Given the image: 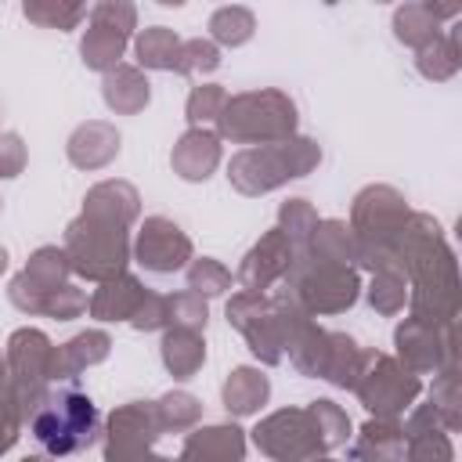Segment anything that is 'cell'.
Masks as SVG:
<instances>
[{
  "label": "cell",
  "mask_w": 462,
  "mask_h": 462,
  "mask_svg": "<svg viewBox=\"0 0 462 462\" xmlns=\"http://www.w3.org/2000/svg\"><path fill=\"white\" fill-rule=\"evenodd\" d=\"M393 256H397V271L408 282L411 318L437 328L455 325L462 310V285H458V260L444 238V227L430 213H408Z\"/></svg>",
  "instance_id": "obj_1"
},
{
  "label": "cell",
  "mask_w": 462,
  "mask_h": 462,
  "mask_svg": "<svg viewBox=\"0 0 462 462\" xmlns=\"http://www.w3.org/2000/svg\"><path fill=\"white\" fill-rule=\"evenodd\" d=\"M346 437L350 415L328 397H318L303 408H278L253 430V444L274 462H318L332 448L346 444Z\"/></svg>",
  "instance_id": "obj_2"
},
{
  "label": "cell",
  "mask_w": 462,
  "mask_h": 462,
  "mask_svg": "<svg viewBox=\"0 0 462 462\" xmlns=\"http://www.w3.org/2000/svg\"><path fill=\"white\" fill-rule=\"evenodd\" d=\"M408 202L397 188L390 184H368L354 195V206H350V235H354V245H357V256H354V267H365V271H397V256H393V245H397V235L408 220Z\"/></svg>",
  "instance_id": "obj_3"
},
{
  "label": "cell",
  "mask_w": 462,
  "mask_h": 462,
  "mask_svg": "<svg viewBox=\"0 0 462 462\" xmlns=\"http://www.w3.org/2000/svg\"><path fill=\"white\" fill-rule=\"evenodd\" d=\"M321 162V144L314 137H289V141H274V144H256V148H242L231 155L227 162V180L238 195H267L289 180H300L307 173H314Z\"/></svg>",
  "instance_id": "obj_4"
},
{
  "label": "cell",
  "mask_w": 462,
  "mask_h": 462,
  "mask_svg": "<svg viewBox=\"0 0 462 462\" xmlns=\"http://www.w3.org/2000/svg\"><path fill=\"white\" fill-rule=\"evenodd\" d=\"M296 101L285 90L260 87V90H242L227 94L220 116H217V137L231 144H274L296 137Z\"/></svg>",
  "instance_id": "obj_5"
},
{
  "label": "cell",
  "mask_w": 462,
  "mask_h": 462,
  "mask_svg": "<svg viewBox=\"0 0 462 462\" xmlns=\"http://www.w3.org/2000/svg\"><path fill=\"white\" fill-rule=\"evenodd\" d=\"M29 433L51 458H65L87 451L97 440L101 419L94 401L83 390H76V383H54L36 415L29 419Z\"/></svg>",
  "instance_id": "obj_6"
},
{
  "label": "cell",
  "mask_w": 462,
  "mask_h": 462,
  "mask_svg": "<svg viewBox=\"0 0 462 462\" xmlns=\"http://www.w3.org/2000/svg\"><path fill=\"white\" fill-rule=\"evenodd\" d=\"M72 274L87 278V282H112L119 274H126L130 263V227L97 220L79 213L69 227H65V242H61Z\"/></svg>",
  "instance_id": "obj_7"
},
{
  "label": "cell",
  "mask_w": 462,
  "mask_h": 462,
  "mask_svg": "<svg viewBox=\"0 0 462 462\" xmlns=\"http://www.w3.org/2000/svg\"><path fill=\"white\" fill-rule=\"evenodd\" d=\"M285 292L314 318V314H343L357 303L361 296V278L357 267L350 263H332V260H318L310 253L296 256L289 274L282 278Z\"/></svg>",
  "instance_id": "obj_8"
},
{
  "label": "cell",
  "mask_w": 462,
  "mask_h": 462,
  "mask_svg": "<svg viewBox=\"0 0 462 462\" xmlns=\"http://www.w3.org/2000/svg\"><path fill=\"white\" fill-rule=\"evenodd\" d=\"M227 325L238 328L260 365L285 361V296L278 292H245L238 289L227 307Z\"/></svg>",
  "instance_id": "obj_9"
},
{
  "label": "cell",
  "mask_w": 462,
  "mask_h": 462,
  "mask_svg": "<svg viewBox=\"0 0 462 462\" xmlns=\"http://www.w3.org/2000/svg\"><path fill=\"white\" fill-rule=\"evenodd\" d=\"M51 357H54V343L47 339V332L40 328H14L7 336L4 346V361L11 372V386H14V401H18V415L22 422H29L36 415V408L43 404L51 383Z\"/></svg>",
  "instance_id": "obj_10"
},
{
  "label": "cell",
  "mask_w": 462,
  "mask_h": 462,
  "mask_svg": "<svg viewBox=\"0 0 462 462\" xmlns=\"http://www.w3.org/2000/svg\"><path fill=\"white\" fill-rule=\"evenodd\" d=\"M354 393L372 419H397L401 422V415L415 408V397L422 393V379L411 375L408 368H401L397 357H390L383 350H368L365 368L354 383Z\"/></svg>",
  "instance_id": "obj_11"
},
{
  "label": "cell",
  "mask_w": 462,
  "mask_h": 462,
  "mask_svg": "<svg viewBox=\"0 0 462 462\" xmlns=\"http://www.w3.org/2000/svg\"><path fill=\"white\" fill-rule=\"evenodd\" d=\"M137 29V7L126 0H101L87 11V29L79 40V58L94 72H112L123 65V51L130 43V32Z\"/></svg>",
  "instance_id": "obj_12"
},
{
  "label": "cell",
  "mask_w": 462,
  "mask_h": 462,
  "mask_svg": "<svg viewBox=\"0 0 462 462\" xmlns=\"http://www.w3.org/2000/svg\"><path fill=\"white\" fill-rule=\"evenodd\" d=\"M393 346H397V365L408 368L411 375H437L444 365L458 361L455 325L437 328V325L415 321L411 314L393 328Z\"/></svg>",
  "instance_id": "obj_13"
},
{
  "label": "cell",
  "mask_w": 462,
  "mask_h": 462,
  "mask_svg": "<svg viewBox=\"0 0 462 462\" xmlns=\"http://www.w3.org/2000/svg\"><path fill=\"white\" fill-rule=\"evenodd\" d=\"M162 437L152 401H126L105 419V462H141Z\"/></svg>",
  "instance_id": "obj_14"
},
{
  "label": "cell",
  "mask_w": 462,
  "mask_h": 462,
  "mask_svg": "<svg viewBox=\"0 0 462 462\" xmlns=\"http://www.w3.org/2000/svg\"><path fill=\"white\" fill-rule=\"evenodd\" d=\"M134 260L152 274H173L191 263V238L170 217H144L134 238Z\"/></svg>",
  "instance_id": "obj_15"
},
{
  "label": "cell",
  "mask_w": 462,
  "mask_h": 462,
  "mask_svg": "<svg viewBox=\"0 0 462 462\" xmlns=\"http://www.w3.org/2000/svg\"><path fill=\"white\" fill-rule=\"evenodd\" d=\"M69 274H72V267H69L65 249H61V245H40V249L29 256V263L11 278V285H7V300H11L14 310H22V314L32 318L40 296H47L51 289L65 285Z\"/></svg>",
  "instance_id": "obj_16"
},
{
  "label": "cell",
  "mask_w": 462,
  "mask_h": 462,
  "mask_svg": "<svg viewBox=\"0 0 462 462\" xmlns=\"http://www.w3.org/2000/svg\"><path fill=\"white\" fill-rule=\"evenodd\" d=\"M292 260H296V253H292L289 238H285L278 227H271V231H263L260 242L242 256V263H238V271H235V282H238L245 292H267L274 282H282V278L289 274Z\"/></svg>",
  "instance_id": "obj_17"
},
{
  "label": "cell",
  "mask_w": 462,
  "mask_h": 462,
  "mask_svg": "<svg viewBox=\"0 0 462 462\" xmlns=\"http://www.w3.org/2000/svg\"><path fill=\"white\" fill-rule=\"evenodd\" d=\"M404 430V455L401 462H455V444L451 433L440 426V415L433 411V404H419L411 408Z\"/></svg>",
  "instance_id": "obj_18"
},
{
  "label": "cell",
  "mask_w": 462,
  "mask_h": 462,
  "mask_svg": "<svg viewBox=\"0 0 462 462\" xmlns=\"http://www.w3.org/2000/svg\"><path fill=\"white\" fill-rule=\"evenodd\" d=\"M220 155H224V152H220L217 130H209V126H188V130L177 137L173 152H170V166H173V173H177L180 180L202 184V180H209L213 170L220 166Z\"/></svg>",
  "instance_id": "obj_19"
},
{
  "label": "cell",
  "mask_w": 462,
  "mask_h": 462,
  "mask_svg": "<svg viewBox=\"0 0 462 462\" xmlns=\"http://www.w3.org/2000/svg\"><path fill=\"white\" fill-rule=\"evenodd\" d=\"M112 354V336L105 328H87L79 336H72L69 343L54 346L51 357V383H76L87 368L101 365Z\"/></svg>",
  "instance_id": "obj_20"
},
{
  "label": "cell",
  "mask_w": 462,
  "mask_h": 462,
  "mask_svg": "<svg viewBox=\"0 0 462 462\" xmlns=\"http://www.w3.org/2000/svg\"><path fill=\"white\" fill-rule=\"evenodd\" d=\"M242 458H245V430H238L235 422L195 426L177 455V462H242Z\"/></svg>",
  "instance_id": "obj_21"
},
{
  "label": "cell",
  "mask_w": 462,
  "mask_h": 462,
  "mask_svg": "<svg viewBox=\"0 0 462 462\" xmlns=\"http://www.w3.org/2000/svg\"><path fill=\"white\" fill-rule=\"evenodd\" d=\"M65 155L76 170H105L119 155V130L105 119H87L69 134Z\"/></svg>",
  "instance_id": "obj_22"
},
{
  "label": "cell",
  "mask_w": 462,
  "mask_h": 462,
  "mask_svg": "<svg viewBox=\"0 0 462 462\" xmlns=\"http://www.w3.org/2000/svg\"><path fill=\"white\" fill-rule=\"evenodd\" d=\"M83 213L119 224V227H130L141 217V195L130 180H101L83 195Z\"/></svg>",
  "instance_id": "obj_23"
},
{
  "label": "cell",
  "mask_w": 462,
  "mask_h": 462,
  "mask_svg": "<svg viewBox=\"0 0 462 462\" xmlns=\"http://www.w3.org/2000/svg\"><path fill=\"white\" fill-rule=\"evenodd\" d=\"M101 97L116 116H137L148 108L152 101V83L137 65H116L112 72H105L101 79Z\"/></svg>",
  "instance_id": "obj_24"
},
{
  "label": "cell",
  "mask_w": 462,
  "mask_h": 462,
  "mask_svg": "<svg viewBox=\"0 0 462 462\" xmlns=\"http://www.w3.org/2000/svg\"><path fill=\"white\" fill-rule=\"evenodd\" d=\"M144 292H148V289L141 285V278L119 274V278L101 282V285L94 289V296L87 300V310H90V318H97V321H130V318L137 314Z\"/></svg>",
  "instance_id": "obj_25"
},
{
  "label": "cell",
  "mask_w": 462,
  "mask_h": 462,
  "mask_svg": "<svg viewBox=\"0 0 462 462\" xmlns=\"http://www.w3.org/2000/svg\"><path fill=\"white\" fill-rule=\"evenodd\" d=\"M267 397H271V379L260 368H253V365L231 368L224 386H220V401H224L227 415H235V419L256 415L267 404Z\"/></svg>",
  "instance_id": "obj_26"
},
{
  "label": "cell",
  "mask_w": 462,
  "mask_h": 462,
  "mask_svg": "<svg viewBox=\"0 0 462 462\" xmlns=\"http://www.w3.org/2000/svg\"><path fill=\"white\" fill-rule=\"evenodd\" d=\"M401 455L404 430L397 419H368L350 444V462H401Z\"/></svg>",
  "instance_id": "obj_27"
},
{
  "label": "cell",
  "mask_w": 462,
  "mask_h": 462,
  "mask_svg": "<svg viewBox=\"0 0 462 462\" xmlns=\"http://www.w3.org/2000/svg\"><path fill=\"white\" fill-rule=\"evenodd\" d=\"M159 357L173 379H191L206 365V339L191 328H166L159 343Z\"/></svg>",
  "instance_id": "obj_28"
},
{
  "label": "cell",
  "mask_w": 462,
  "mask_h": 462,
  "mask_svg": "<svg viewBox=\"0 0 462 462\" xmlns=\"http://www.w3.org/2000/svg\"><path fill=\"white\" fill-rule=\"evenodd\" d=\"M368 346H361L354 336L346 332H328V361H325V383L339 386V390H354L361 368H365Z\"/></svg>",
  "instance_id": "obj_29"
},
{
  "label": "cell",
  "mask_w": 462,
  "mask_h": 462,
  "mask_svg": "<svg viewBox=\"0 0 462 462\" xmlns=\"http://www.w3.org/2000/svg\"><path fill=\"white\" fill-rule=\"evenodd\" d=\"M134 54H137V69H152V72H177V58H180V36L166 25H148L137 32L134 40Z\"/></svg>",
  "instance_id": "obj_30"
},
{
  "label": "cell",
  "mask_w": 462,
  "mask_h": 462,
  "mask_svg": "<svg viewBox=\"0 0 462 462\" xmlns=\"http://www.w3.org/2000/svg\"><path fill=\"white\" fill-rule=\"evenodd\" d=\"M415 69H419V76H426V79H433V83L451 79V76L462 69V40H458V25L444 29L430 47L415 51Z\"/></svg>",
  "instance_id": "obj_31"
},
{
  "label": "cell",
  "mask_w": 462,
  "mask_h": 462,
  "mask_svg": "<svg viewBox=\"0 0 462 462\" xmlns=\"http://www.w3.org/2000/svg\"><path fill=\"white\" fill-rule=\"evenodd\" d=\"M285 354H289V365H292L300 375L321 379V375H325V361H328V332H325L321 325H314V318H310V321L289 339Z\"/></svg>",
  "instance_id": "obj_32"
},
{
  "label": "cell",
  "mask_w": 462,
  "mask_h": 462,
  "mask_svg": "<svg viewBox=\"0 0 462 462\" xmlns=\"http://www.w3.org/2000/svg\"><path fill=\"white\" fill-rule=\"evenodd\" d=\"M393 36H397V43H404V47H411V51H422V47H430L440 32H444V25L430 14V4L422 0V4H401L397 11H393Z\"/></svg>",
  "instance_id": "obj_33"
},
{
  "label": "cell",
  "mask_w": 462,
  "mask_h": 462,
  "mask_svg": "<svg viewBox=\"0 0 462 462\" xmlns=\"http://www.w3.org/2000/svg\"><path fill=\"white\" fill-rule=\"evenodd\" d=\"M307 253H310V256H318V260H332V263H350V267H354L357 245H354L350 224H346V220H336V217L318 220V227H314V238H310ZM300 256H303V253H300Z\"/></svg>",
  "instance_id": "obj_34"
},
{
  "label": "cell",
  "mask_w": 462,
  "mask_h": 462,
  "mask_svg": "<svg viewBox=\"0 0 462 462\" xmlns=\"http://www.w3.org/2000/svg\"><path fill=\"white\" fill-rule=\"evenodd\" d=\"M253 32H256V14L242 4H227L209 14V40L217 47H242L253 40Z\"/></svg>",
  "instance_id": "obj_35"
},
{
  "label": "cell",
  "mask_w": 462,
  "mask_h": 462,
  "mask_svg": "<svg viewBox=\"0 0 462 462\" xmlns=\"http://www.w3.org/2000/svg\"><path fill=\"white\" fill-rule=\"evenodd\" d=\"M152 404H155V419H159L162 433H188L202 419V401L188 390H170Z\"/></svg>",
  "instance_id": "obj_36"
},
{
  "label": "cell",
  "mask_w": 462,
  "mask_h": 462,
  "mask_svg": "<svg viewBox=\"0 0 462 462\" xmlns=\"http://www.w3.org/2000/svg\"><path fill=\"white\" fill-rule=\"evenodd\" d=\"M318 220H321V217H318V209H314L307 199H285V202L278 206V231L289 238V245H292L296 256L307 253Z\"/></svg>",
  "instance_id": "obj_37"
},
{
  "label": "cell",
  "mask_w": 462,
  "mask_h": 462,
  "mask_svg": "<svg viewBox=\"0 0 462 462\" xmlns=\"http://www.w3.org/2000/svg\"><path fill=\"white\" fill-rule=\"evenodd\" d=\"M22 14L43 29H76L87 18V7L76 0H25Z\"/></svg>",
  "instance_id": "obj_38"
},
{
  "label": "cell",
  "mask_w": 462,
  "mask_h": 462,
  "mask_svg": "<svg viewBox=\"0 0 462 462\" xmlns=\"http://www.w3.org/2000/svg\"><path fill=\"white\" fill-rule=\"evenodd\" d=\"M184 271H188V292H195L202 300L224 296L231 289V282H235V274L213 256H191V263Z\"/></svg>",
  "instance_id": "obj_39"
},
{
  "label": "cell",
  "mask_w": 462,
  "mask_h": 462,
  "mask_svg": "<svg viewBox=\"0 0 462 462\" xmlns=\"http://www.w3.org/2000/svg\"><path fill=\"white\" fill-rule=\"evenodd\" d=\"M365 296H368V307H372L375 314L393 318V314H401L404 303H408V282H404L401 271H375Z\"/></svg>",
  "instance_id": "obj_40"
},
{
  "label": "cell",
  "mask_w": 462,
  "mask_h": 462,
  "mask_svg": "<svg viewBox=\"0 0 462 462\" xmlns=\"http://www.w3.org/2000/svg\"><path fill=\"white\" fill-rule=\"evenodd\" d=\"M430 404H433V411L440 415V426H444L448 433H455L458 422H462V415H458V361H455V365H444V368L433 375Z\"/></svg>",
  "instance_id": "obj_41"
},
{
  "label": "cell",
  "mask_w": 462,
  "mask_h": 462,
  "mask_svg": "<svg viewBox=\"0 0 462 462\" xmlns=\"http://www.w3.org/2000/svg\"><path fill=\"white\" fill-rule=\"evenodd\" d=\"M83 310H87V292H83L79 285L65 282V285H58V289H51L47 296H40V303H36L32 318H54V321H72V318H79Z\"/></svg>",
  "instance_id": "obj_42"
},
{
  "label": "cell",
  "mask_w": 462,
  "mask_h": 462,
  "mask_svg": "<svg viewBox=\"0 0 462 462\" xmlns=\"http://www.w3.org/2000/svg\"><path fill=\"white\" fill-rule=\"evenodd\" d=\"M22 415H18V401H14V386H11V372L0 350V455H7L18 437H22Z\"/></svg>",
  "instance_id": "obj_43"
},
{
  "label": "cell",
  "mask_w": 462,
  "mask_h": 462,
  "mask_svg": "<svg viewBox=\"0 0 462 462\" xmlns=\"http://www.w3.org/2000/svg\"><path fill=\"white\" fill-rule=\"evenodd\" d=\"M224 101H227V90L220 83H199V87H191V94L184 101V119L191 126H209V123H217Z\"/></svg>",
  "instance_id": "obj_44"
},
{
  "label": "cell",
  "mask_w": 462,
  "mask_h": 462,
  "mask_svg": "<svg viewBox=\"0 0 462 462\" xmlns=\"http://www.w3.org/2000/svg\"><path fill=\"white\" fill-rule=\"evenodd\" d=\"M220 69V47L213 40H180V58H177V76H209Z\"/></svg>",
  "instance_id": "obj_45"
},
{
  "label": "cell",
  "mask_w": 462,
  "mask_h": 462,
  "mask_svg": "<svg viewBox=\"0 0 462 462\" xmlns=\"http://www.w3.org/2000/svg\"><path fill=\"white\" fill-rule=\"evenodd\" d=\"M166 303H170V325L166 328H191V332H202L206 328L209 307H206L202 296H195V292L184 289V292L166 296Z\"/></svg>",
  "instance_id": "obj_46"
},
{
  "label": "cell",
  "mask_w": 462,
  "mask_h": 462,
  "mask_svg": "<svg viewBox=\"0 0 462 462\" xmlns=\"http://www.w3.org/2000/svg\"><path fill=\"white\" fill-rule=\"evenodd\" d=\"M130 325L137 328V332H166V325H170V303H166V296L162 292H144V300H141V307H137V314L130 318Z\"/></svg>",
  "instance_id": "obj_47"
},
{
  "label": "cell",
  "mask_w": 462,
  "mask_h": 462,
  "mask_svg": "<svg viewBox=\"0 0 462 462\" xmlns=\"http://www.w3.org/2000/svg\"><path fill=\"white\" fill-rule=\"evenodd\" d=\"M29 162V152H25V141L14 134V130H4L0 134V180H11L25 170Z\"/></svg>",
  "instance_id": "obj_48"
},
{
  "label": "cell",
  "mask_w": 462,
  "mask_h": 462,
  "mask_svg": "<svg viewBox=\"0 0 462 462\" xmlns=\"http://www.w3.org/2000/svg\"><path fill=\"white\" fill-rule=\"evenodd\" d=\"M22 462H58V458H51V455H25Z\"/></svg>",
  "instance_id": "obj_49"
},
{
  "label": "cell",
  "mask_w": 462,
  "mask_h": 462,
  "mask_svg": "<svg viewBox=\"0 0 462 462\" xmlns=\"http://www.w3.org/2000/svg\"><path fill=\"white\" fill-rule=\"evenodd\" d=\"M4 271H7V249L0 245V274H4Z\"/></svg>",
  "instance_id": "obj_50"
},
{
  "label": "cell",
  "mask_w": 462,
  "mask_h": 462,
  "mask_svg": "<svg viewBox=\"0 0 462 462\" xmlns=\"http://www.w3.org/2000/svg\"><path fill=\"white\" fill-rule=\"evenodd\" d=\"M318 462H332V458H318Z\"/></svg>",
  "instance_id": "obj_51"
}]
</instances>
